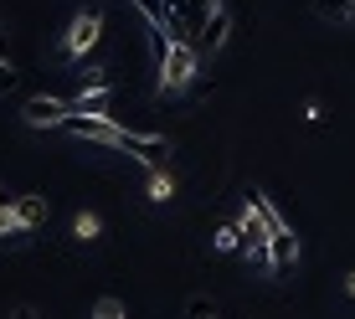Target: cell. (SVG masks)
<instances>
[{"instance_id": "6da1fadb", "label": "cell", "mask_w": 355, "mask_h": 319, "mask_svg": "<svg viewBox=\"0 0 355 319\" xmlns=\"http://www.w3.org/2000/svg\"><path fill=\"white\" fill-rule=\"evenodd\" d=\"M196 62H201L196 42H175V46H170V57H165V67H160V93H180V88H191Z\"/></svg>"}, {"instance_id": "7a4b0ae2", "label": "cell", "mask_w": 355, "mask_h": 319, "mask_svg": "<svg viewBox=\"0 0 355 319\" xmlns=\"http://www.w3.org/2000/svg\"><path fill=\"white\" fill-rule=\"evenodd\" d=\"M98 36H103V16H98V10H78L72 26H67V36H62V52L67 57H83V52H93V46H98Z\"/></svg>"}, {"instance_id": "3957f363", "label": "cell", "mask_w": 355, "mask_h": 319, "mask_svg": "<svg viewBox=\"0 0 355 319\" xmlns=\"http://www.w3.org/2000/svg\"><path fill=\"white\" fill-rule=\"evenodd\" d=\"M67 114H72V98H31V103L21 108V119H26L31 129H62Z\"/></svg>"}, {"instance_id": "277c9868", "label": "cell", "mask_w": 355, "mask_h": 319, "mask_svg": "<svg viewBox=\"0 0 355 319\" xmlns=\"http://www.w3.org/2000/svg\"><path fill=\"white\" fill-rule=\"evenodd\" d=\"M227 36H232V10H227V6H216V10H211V21H206V31L196 36V52H222Z\"/></svg>"}, {"instance_id": "5b68a950", "label": "cell", "mask_w": 355, "mask_h": 319, "mask_svg": "<svg viewBox=\"0 0 355 319\" xmlns=\"http://www.w3.org/2000/svg\"><path fill=\"white\" fill-rule=\"evenodd\" d=\"M10 212H16V222H21V227L46 222V201H42V196H10Z\"/></svg>"}, {"instance_id": "8992f818", "label": "cell", "mask_w": 355, "mask_h": 319, "mask_svg": "<svg viewBox=\"0 0 355 319\" xmlns=\"http://www.w3.org/2000/svg\"><path fill=\"white\" fill-rule=\"evenodd\" d=\"M268 257H273V268H288L293 257H299V242H293V232H273V242H268Z\"/></svg>"}, {"instance_id": "52a82bcc", "label": "cell", "mask_w": 355, "mask_h": 319, "mask_svg": "<svg viewBox=\"0 0 355 319\" xmlns=\"http://www.w3.org/2000/svg\"><path fill=\"white\" fill-rule=\"evenodd\" d=\"M98 232H103V222H98L93 212H78V216H72V237H78V242H98Z\"/></svg>"}, {"instance_id": "ba28073f", "label": "cell", "mask_w": 355, "mask_h": 319, "mask_svg": "<svg viewBox=\"0 0 355 319\" xmlns=\"http://www.w3.org/2000/svg\"><path fill=\"white\" fill-rule=\"evenodd\" d=\"M248 248V237H242V222H227L222 232H216V252H237Z\"/></svg>"}, {"instance_id": "9c48e42d", "label": "cell", "mask_w": 355, "mask_h": 319, "mask_svg": "<svg viewBox=\"0 0 355 319\" xmlns=\"http://www.w3.org/2000/svg\"><path fill=\"white\" fill-rule=\"evenodd\" d=\"M150 201H170V175H165V165H150Z\"/></svg>"}, {"instance_id": "30bf717a", "label": "cell", "mask_w": 355, "mask_h": 319, "mask_svg": "<svg viewBox=\"0 0 355 319\" xmlns=\"http://www.w3.org/2000/svg\"><path fill=\"white\" fill-rule=\"evenodd\" d=\"M93 314H98V319H124V304H119V299H98Z\"/></svg>"}, {"instance_id": "8fae6325", "label": "cell", "mask_w": 355, "mask_h": 319, "mask_svg": "<svg viewBox=\"0 0 355 319\" xmlns=\"http://www.w3.org/2000/svg\"><path fill=\"white\" fill-rule=\"evenodd\" d=\"M186 314H191V319H211V304H206V299H191Z\"/></svg>"}, {"instance_id": "7c38bea8", "label": "cell", "mask_w": 355, "mask_h": 319, "mask_svg": "<svg viewBox=\"0 0 355 319\" xmlns=\"http://www.w3.org/2000/svg\"><path fill=\"white\" fill-rule=\"evenodd\" d=\"M16 88V72H10V62H0V93H10Z\"/></svg>"}, {"instance_id": "4fadbf2b", "label": "cell", "mask_w": 355, "mask_h": 319, "mask_svg": "<svg viewBox=\"0 0 355 319\" xmlns=\"http://www.w3.org/2000/svg\"><path fill=\"white\" fill-rule=\"evenodd\" d=\"M10 319H42V314H36L31 304H16V309H10Z\"/></svg>"}, {"instance_id": "5bb4252c", "label": "cell", "mask_w": 355, "mask_h": 319, "mask_svg": "<svg viewBox=\"0 0 355 319\" xmlns=\"http://www.w3.org/2000/svg\"><path fill=\"white\" fill-rule=\"evenodd\" d=\"M345 288H350V293H355V273H345Z\"/></svg>"}]
</instances>
